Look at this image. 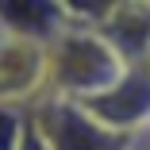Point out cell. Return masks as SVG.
Wrapping results in <instances>:
<instances>
[{"instance_id":"6da1fadb","label":"cell","mask_w":150,"mask_h":150,"mask_svg":"<svg viewBox=\"0 0 150 150\" xmlns=\"http://www.w3.org/2000/svg\"><path fill=\"white\" fill-rule=\"evenodd\" d=\"M131 66L115 54V46L93 27L69 23L62 35L46 46V93L66 100H96L112 85L123 81Z\"/></svg>"},{"instance_id":"7a4b0ae2","label":"cell","mask_w":150,"mask_h":150,"mask_svg":"<svg viewBox=\"0 0 150 150\" xmlns=\"http://www.w3.org/2000/svg\"><path fill=\"white\" fill-rule=\"evenodd\" d=\"M27 119H31V131L50 150H127V139H131L100 123L85 104L54 96V93L39 96L27 108Z\"/></svg>"},{"instance_id":"3957f363","label":"cell","mask_w":150,"mask_h":150,"mask_svg":"<svg viewBox=\"0 0 150 150\" xmlns=\"http://www.w3.org/2000/svg\"><path fill=\"white\" fill-rule=\"evenodd\" d=\"M46 96V46L0 31V104L31 108Z\"/></svg>"},{"instance_id":"277c9868","label":"cell","mask_w":150,"mask_h":150,"mask_svg":"<svg viewBox=\"0 0 150 150\" xmlns=\"http://www.w3.org/2000/svg\"><path fill=\"white\" fill-rule=\"evenodd\" d=\"M69 27V8L66 4H0V31H8L16 39H27V42H39V46H50L58 35Z\"/></svg>"},{"instance_id":"5b68a950","label":"cell","mask_w":150,"mask_h":150,"mask_svg":"<svg viewBox=\"0 0 150 150\" xmlns=\"http://www.w3.org/2000/svg\"><path fill=\"white\" fill-rule=\"evenodd\" d=\"M27 108L0 104V150H19L27 139Z\"/></svg>"},{"instance_id":"8992f818","label":"cell","mask_w":150,"mask_h":150,"mask_svg":"<svg viewBox=\"0 0 150 150\" xmlns=\"http://www.w3.org/2000/svg\"><path fill=\"white\" fill-rule=\"evenodd\" d=\"M127 150H150V127H142V131H135V135L127 139Z\"/></svg>"},{"instance_id":"52a82bcc","label":"cell","mask_w":150,"mask_h":150,"mask_svg":"<svg viewBox=\"0 0 150 150\" xmlns=\"http://www.w3.org/2000/svg\"><path fill=\"white\" fill-rule=\"evenodd\" d=\"M27 123H31V119H27ZM19 150H50V146H46V142H42L31 127H27V139H23V146H19Z\"/></svg>"}]
</instances>
